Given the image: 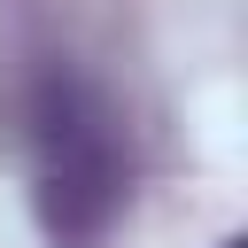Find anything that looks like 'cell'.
Returning <instances> with one entry per match:
<instances>
[{
    "instance_id": "obj_1",
    "label": "cell",
    "mask_w": 248,
    "mask_h": 248,
    "mask_svg": "<svg viewBox=\"0 0 248 248\" xmlns=\"http://www.w3.org/2000/svg\"><path fill=\"white\" fill-rule=\"evenodd\" d=\"M132 194V155L108 93L78 70H39L31 85V209L54 248H101Z\"/></svg>"
},
{
    "instance_id": "obj_2",
    "label": "cell",
    "mask_w": 248,
    "mask_h": 248,
    "mask_svg": "<svg viewBox=\"0 0 248 248\" xmlns=\"http://www.w3.org/2000/svg\"><path fill=\"white\" fill-rule=\"evenodd\" d=\"M225 248H240V240H225Z\"/></svg>"
}]
</instances>
